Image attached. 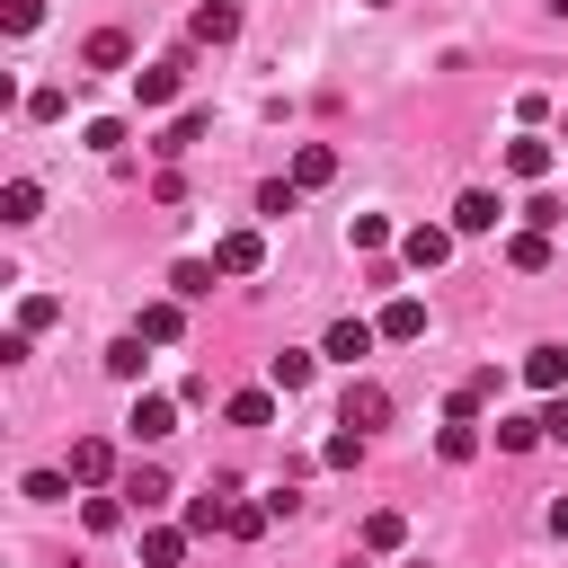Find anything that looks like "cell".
Segmentation results:
<instances>
[{"label": "cell", "mask_w": 568, "mask_h": 568, "mask_svg": "<svg viewBox=\"0 0 568 568\" xmlns=\"http://www.w3.org/2000/svg\"><path fill=\"white\" fill-rule=\"evenodd\" d=\"M178 328H186V302H178V293H169V302H142V320H133L142 346H178Z\"/></svg>", "instance_id": "cell-6"}, {"label": "cell", "mask_w": 568, "mask_h": 568, "mask_svg": "<svg viewBox=\"0 0 568 568\" xmlns=\"http://www.w3.org/2000/svg\"><path fill=\"white\" fill-rule=\"evenodd\" d=\"M18 106H27V115H36V124H53V115H62V89H27V98H18Z\"/></svg>", "instance_id": "cell-36"}, {"label": "cell", "mask_w": 568, "mask_h": 568, "mask_svg": "<svg viewBox=\"0 0 568 568\" xmlns=\"http://www.w3.org/2000/svg\"><path fill=\"white\" fill-rule=\"evenodd\" d=\"M435 453H444V462H470V453H479V426H470V417H453V426L435 435Z\"/></svg>", "instance_id": "cell-28"}, {"label": "cell", "mask_w": 568, "mask_h": 568, "mask_svg": "<svg viewBox=\"0 0 568 568\" xmlns=\"http://www.w3.org/2000/svg\"><path fill=\"white\" fill-rule=\"evenodd\" d=\"M80 62H89V71H124V62H133V44H124V27H98V36L80 44Z\"/></svg>", "instance_id": "cell-14"}, {"label": "cell", "mask_w": 568, "mask_h": 568, "mask_svg": "<svg viewBox=\"0 0 568 568\" xmlns=\"http://www.w3.org/2000/svg\"><path fill=\"white\" fill-rule=\"evenodd\" d=\"M373 320H328V337H320V355H337V364H355V355H373Z\"/></svg>", "instance_id": "cell-10"}, {"label": "cell", "mask_w": 568, "mask_h": 568, "mask_svg": "<svg viewBox=\"0 0 568 568\" xmlns=\"http://www.w3.org/2000/svg\"><path fill=\"white\" fill-rule=\"evenodd\" d=\"M124 435H133V444L178 435V399H169V390H142V399H133V417H124Z\"/></svg>", "instance_id": "cell-3"}, {"label": "cell", "mask_w": 568, "mask_h": 568, "mask_svg": "<svg viewBox=\"0 0 568 568\" xmlns=\"http://www.w3.org/2000/svg\"><path fill=\"white\" fill-rule=\"evenodd\" d=\"M186 532H231V497H222V488L186 497Z\"/></svg>", "instance_id": "cell-22"}, {"label": "cell", "mask_w": 568, "mask_h": 568, "mask_svg": "<svg viewBox=\"0 0 568 568\" xmlns=\"http://www.w3.org/2000/svg\"><path fill=\"white\" fill-rule=\"evenodd\" d=\"M506 266L541 275V266H550V231H515V240H506Z\"/></svg>", "instance_id": "cell-24"}, {"label": "cell", "mask_w": 568, "mask_h": 568, "mask_svg": "<svg viewBox=\"0 0 568 568\" xmlns=\"http://www.w3.org/2000/svg\"><path fill=\"white\" fill-rule=\"evenodd\" d=\"M559 222H568L559 195H532V204H524V231H559Z\"/></svg>", "instance_id": "cell-32"}, {"label": "cell", "mask_w": 568, "mask_h": 568, "mask_svg": "<svg viewBox=\"0 0 568 568\" xmlns=\"http://www.w3.org/2000/svg\"><path fill=\"white\" fill-rule=\"evenodd\" d=\"M320 462H328V470H355V462H364V435H355V426H337V435L320 444Z\"/></svg>", "instance_id": "cell-29"}, {"label": "cell", "mask_w": 568, "mask_h": 568, "mask_svg": "<svg viewBox=\"0 0 568 568\" xmlns=\"http://www.w3.org/2000/svg\"><path fill=\"white\" fill-rule=\"evenodd\" d=\"M80 142H89V151H124V124H115V115H98V124H89Z\"/></svg>", "instance_id": "cell-37"}, {"label": "cell", "mask_w": 568, "mask_h": 568, "mask_svg": "<svg viewBox=\"0 0 568 568\" xmlns=\"http://www.w3.org/2000/svg\"><path fill=\"white\" fill-rule=\"evenodd\" d=\"M497 222H506V204H497L488 186H462V195H453V231H497Z\"/></svg>", "instance_id": "cell-8"}, {"label": "cell", "mask_w": 568, "mask_h": 568, "mask_svg": "<svg viewBox=\"0 0 568 568\" xmlns=\"http://www.w3.org/2000/svg\"><path fill=\"white\" fill-rule=\"evenodd\" d=\"M36 18H44V0H9V36H27Z\"/></svg>", "instance_id": "cell-40"}, {"label": "cell", "mask_w": 568, "mask_h": 568, "mask_svg": "<svg viewBox=\"0 0 568 568\" xmlns=\"http://www.w3.org/2000/svg\"><path fill=\"white\" fill-rule=\"evenodd\" d=\"M213 275H222L213 257H178V266H169V293H178V302H204V293H213Z\"/></svg>", "instance_id": "cell-17"}, {"label": "cell", "mask_w": 568, "mask_h": 568, "mask_svg": "<svg viewBox=\"0 0 568 568\" xmlns=\"http://www.w3.org/2000/svg\"><path fill=\"white\" fill-rule=\"evenodd\" d=\"M293 204H302V186H293V178H266V186H257V213H266V222H284Z\"/></svg>", "instance_id": "cell-26"}, {"label": "cell", "mask_w": 568, "mask_h": 568, "mask_svg": "<svg viewBox=\"0 0 568 568\" xmlns=\"http://www.w3.org/2000/svg\"><path fill=\"white\" fill-rule=\"evenodd\" d=\"M541 444V417H497V453H532Z\"/></svg>", "instance_id": "cell-27"}, {"label": "cell", "mask_w": 568, "mask_h": 568, "mask_svg": "<svg viewBox=\"0 0 568 568\" xmlns=\"http://www.w3.org/2000/svg\"><path fill=\"white\" fill-rule=\"evenodd\" d=\"M266 382H275V390H302V382H311V355H302V346H275V355H266Z\"/></svg>", "instance_id": "cell-25"}, {"label": "cell", "mask_w": 568, "mask_h": 568, "mask_svg": "<svg viewBox=\"0 0 568 568\" xmlns=\"http://www.w3.org/2000/svg\"><path fill=\"white\" fill-rule=\"evenodd\" d=\"M222 417H231V426H275V390H231Z\"/></svg>", "instance_id": "cell-21"}, {"label": "cell", "mask_w": 568, "mask_h": 568, "mask_svg": "<svg viewBox=\"0 0 568 568\" xmlns=\"http://www.w3.org/2000/svg\"><path fill=\"white\" fill-rule=\"evenodd\" d=\"M550 532H559V541H568V497H559V506H550Z\"/></svg>", "instance_id": "cell-41"}, {"label": "cell", "mask_w": 568, "mask_h": 568, "mask_svg": "<svg viewBox=\"0 0 568 568\" xmlns=\"http://www.w3.org/2000/svg\"><path fill=\"white\" fill-rule=\"evenodd\" d=\"M204 133H213V106H186V115H169V124H160V142H151V151H160V169H178V160H186Z\"/></svg>", "instance_id": "cell-1"}, {"label": "cell", "mask_w": 568, "mask_h": 568, "mask_svg": "<svg viewBox=\"0 0 568 568\" xmlns=\"http://www.w3.org/2000/svg\"><path fill=\"white\" fill-rule=\"evenodd\" d=\"M506 169H515V178H550V142H541V133H515V142H506Z\"/></svg>", "instance_id": "cell-20"}, {"label": "cell", "mask_w": 568, "mask_h": 568, "mask_svg": "<svg viewBox=\"0 0 568 568\" xmlns=\"http://www.w3.org/2000/svg\"><path fill=\"white\" fill-rule=\"evenodd\" d=\"M399 541H408V515H399V506H373V515L355 524V550H399Z\"/></svg>", "instance_id": "cell-11"}, {"label": "cell", "mask_w": 568, "mask_h": 568, "mask_svg": "<svg viewBox=\"0 0 568 568\" xmlns=\"http://www.w3.org/2000/svg\"><path fill=\"white\" fill-rule=\"evenodd\" d=\"M124 497H133L142 515H151V506H169V470H160V462H133V470H124Z\"/></svg>", "instance_id": "cell-18"}, {"label": "cell", "mask_w": 568, "mask_h": 568, "mask_svg": "<svg viewBox=\"0 0 568 568\" xmlns=\"http://www.w3.org/2000/svg\"><path fill=\"white\" fill-rule=\"evenodd\" d=\"M186 559V524H151L142 532V568H178Z\"/></svg>", "instance_id": "cell-19"}, {"label": "cell", "mask_w": 568, "mask_h": 568, "mask_svg": "<svg viewBox=\"0 0 568 568\" xmlns=\"http://www.w3.org/2000/svg\"><path fill=\"white\" fill-rule=\"evenodd\" d=\"M364 9H390V0H364Z\"/></svg>", "instance_id": "cell-42"}, {"label": "cell", "mask_w": 568, "mask_h": 568, "mask_svg": "<svg viewBox=\"0 0 568 568\" xmlns=\"http://www.w3.org/2000/svg\"><path fill=\"white\" fill-rule=\"evenodd\" d=\"M390 417V390L382 382H346V408H337V426H355V435H373Z\"/></svg>", "instance_id": "cell-4"}, {"label": "cell", "mask_w": 568, "mask_h": 568, "mask_svg": "<svg viewBox=\"0 0 568 568\" xmlns=\"http://www.w3.org/2000/svg\"><path fill=\"white\" fill-rule=\"evenodd\" d=\"M390 346H408V337H426V302L417 293H399V302H382V320H373Z\"/></svg>", "instance_id": "cell-9"}, {"label": "cell", "mask_w": 568, "mask_h": 568, "mask_svg": "<svg viewBox=\"0 0 568 568\" xmlns=\"http://www.w3.org/2000/svg\"><path fill=\"white\" fill-rule=\"evenodd\" d=\"M541 435H550V444H568V390H559V399L541 408Z\"/></svg>", "instance_id": "cell-39"}, {"label": "cell", "mask_w": 568, "mask_h": 568, "mask_svg": "<svg viewBox=\"0 0 568 568\" xmlns=\"http://www.w3.org/2000/svg\"><path fill=\"white\" fill-rule=\"evenodd\" d=\"M550 9H559V18H568V0H550Z\"/></svg>", "instance_id": "cell-43"}, {"label": "cell", "mask_w": 568, "mask_h": 568, "mask_svg": "<svg viewBox=\"0 0 568 568\" xmlns=\"http://www.w3.org/2000/svg\"><path fill=\"white\" fill-rule=\"evenodd\" d=\"M106 373H115V382H142V337H115V346H106Z\"/></svg>", "instance_id": "cell-31"}, {"label": "cell", "mask_w": 568, "mask_h": 568, "mask_svg": "<svg viewBox=\"0 0 568 568\" xmlns=\"http://www.w3.org/2000/svg\"><path fill=\"white\" fill-rule=\"evenodd\" d=\"M80 515H89V532H115V524H124V506H115V497H89Z\"/></svg>", "instance_id": "cell-38"}, {"label": "cell", "mask_w": 568, "mask_h": 568, "mask_svg": "<svg viewBox=\"0 0 568 568\" xmlns=\"http://www.w3.org/2000/svg\"><path fill=\"white\" fill-rule=\"evenodd\" d=\"M240 36V0H204L195 9V44H231Z\"/></svg>", "instance_id": "cell-13"}, {"label": "cell", "mask_w": 568, "mask_h": 568, "mask_svg": "<svg viewBox=\"0 0 568 568\" xmlns=\"http://www.w3.org/2000/svg\"><path fill=\"white\" fill-rule=\"evenodd\" d=\"M53 320H62V302H53V293H27V302H18V328H27V337H36V328H53Z\"/></svg>", "instance_id": "cell-30"}, {"label": "cell", "mask_w": 568, "mask_h": 568, "mask_svg": "<svg viewBox=\"0 0 568 568\" xmlns=\"http://www.w3.org/2000/svg\"><path fill=\"white\" fill-rule=\"evenodd\" d=\"M27 497H36V506H53V497H71V470H27Z\"/></svg>", "instance_id": "cell-33"}, {"label": "cell", "mask_w": 568, "mask_h": 568, "mask_svg": "<svg viewBox=\"0 0 568 568\" xmlns=\"http://www.w3.org/2000/svg\"><path fill=\"white\" fill-rule=\"evenodd\" d=\"M71 479H80V488H106V479H115V444H106V435H80V444H71Z\"/></svg>", "instance_id": "cell-7"}, {"label": "cell", "mask_w": 568, "mask_h": 568, "mask_svg": "<svg viewBox=\"0 0 568 568\" xmlns=\"http://www.w3.org/2000/svg\"><path fill=\"white\" fill-rule=\"evenodd\" d=\"M133 98H142V106H169V98H178V62H151V71H133Z\"/></svg>", "instance_id": "cell-23"}, {"label": "cell", "mask_w": 568, "mask_h": 568, "mask_svg": "<svg viewBox=\"0 0 568 568\" xmlns=\"http://www.w3.org/2000/svg\"><path fill=\"white\" fill-rule=\"evenodd\" d=\"M408 568H426V559H408Z\"/></svg>", "instance_id": "cell-44"}, {"label": "cell", "mask_w": 568, "mask_h": 568, "mask_svg": "<svg viewBox=\"0 0 568 568\" xmlns=\"http://www.w3.org/2000/svg\"><path fill=\"white\" fill-rule=\"evenodd\" d=\"M275 524V506H231V541H257Z\"/></svg>", "instance_id": "cell-34"}, {"label": "cell", "mask_w": 568, "mask_h": 568, "mask_svg": "<svg viewBox=\"0 0 568 568\" xmlns=\"http://www.w3.org/2000/svg\"><path fill=\"white\" fill-rule=\"evenodd\" d=\"M328 178H337V151H328V142H302V151H293V186L311 195V186H328Z\"/></svg>", "instance_id": "cell-15"}, {"label": "cell", "mask_w": 568, "mask_h": 568, "mask_svg": "<svg viewBox=\"0 0 568 568\" xmlns=\"http://www.w3.org/2000/svg\"><path fill=\"white\" fill-rule=\"evenodd\" d=\"M524 382L559 399V390H568V346H532V355H524Z\"/></svg>", "instance_id": "cell-12"}, {"label": "cell", "mask_w": 568, "mask_h": 568, "mask_svg": "<svg viewBox=\"0 0 568 568\" xmlns=\"http://www.w3.org/2000/svg\"><path fill=\"white\" fill-rule=\"evenodd\" d=\"M355 248H364V257L390 248V222H382V213H355Z\"/></svg>", "instance_id": "cell-35"}, {"label": "cell", "mask_w": 568, "mask_h": 568, "mask_svg": "<svg viewBox=\"0 0 568 568\" xmlns=\"http://www.w3.org/2000/svg\"><path fill=\"white\" fill-rule=\"evenodd\" d=\"M399 257H408L417 275H435V266L453 257V222H417V231H399Z\"/></svg>", "instance_id": "cell-2"}, {"label": "cell", "mask_w": 568, "mask_h": 568, "mask_svg": "<svg viewBox=\"0 0 568 568\" xmlns=\"http://www.w3.org/2000/svg\"><path fill=\"white\" fill-rule=\"evenodd\" d=\"M36 213H44V186H36V178H9V186H0V222L18 231V222H36Z\"/></svg>", "instance_id": "cell-16"}, {"label": "cell", "mask_w": 568, "mask_h": 568, "mask_svg": "<svg viewBox=\"0 0 568 568\" xmlns=\"http://www.w3.org/2000/svg\"><path fill=\"white\" fill-rule=\"evenodd\" d=\"M213 266H222V275H257V266H266V240H257V231H222V240H213Z\"/></svg>", "instance_id": "cell-5"}]
</instances>
